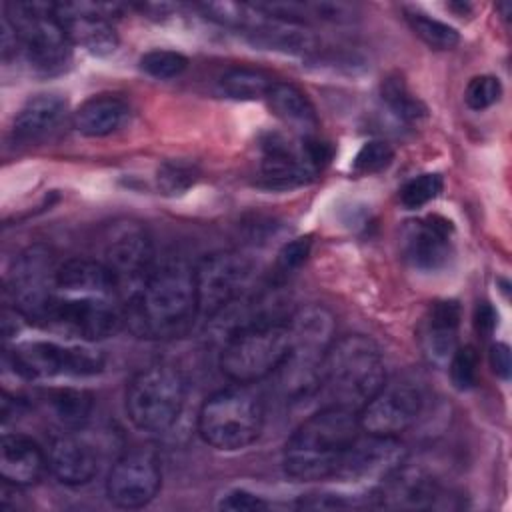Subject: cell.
Returning <instances> with one entry per match:
<instances>
[{
    "label": "cell",
    "mask_w": 512,
    "mask_h": 512,
    "mask_svg": "<svg viewBox=\"0 0 512 512\" xmlns=\"http://www.w3.org/2000/svg\"><path fill=\"white\" fill-rule=\"evenodd\" d=\"M124 316L140 338L168 340L186 334L198 316L194 268L180 260L156 264L124 302Z\"/></svg>",
    "instance_id": "6da1fadb"
},
{
    "label": "cell",
    "mask_w": 512,
    "mask_h": 512,
    "mask_svg": "<svg viewBox=\"0 0 512 512\" xmlns=\"http://www.w3.org/2000/svg\"><path fill=\"white\" fill-rule=\"evenodd\" d=\"M358 414L340 406H322L286 440L282 468L294 482L334 478L346 450L360 434Z\"/></svg>",
    "instance_id": "7a4b0ae2"
},
{
    "label": "cell",
    "mask_w": 512,
    "mask_h": 512,
    "mask_svg": "<svg viewBox=\"0 0 512 512\" xmlns=\"http://www.w3.org/2000/svg\"><path fill=\"white\" fill-rule=\"evenodd\" d=\"M386 382V366L378 344L362 334H350L334 340L320 364L318 396L322 406H340L358 414V410Z\"/></svg>",
    "instance_id": "3957f363"
},
{
    "label": "cell",
    "mask_w": 512,
    "mask_h": 512,
    "mask_svg": "<svg viewBox=\"0 0 512 512\" xmlns=\"http://www.w3.org/2000/svg\"><path fill=\"white\" fill-rule=\"evenodd\" d=\"M290 348L276 370L280 390L288 402H300L318 392L320 364L334 342V322L328 310L308 306L288 316Z\"/></svg>",
    "instance_id": "277c9868"
},
{
    "label": "cell",
    "mask_w": 512,
    "mask_h": 512,
    "mask_svg": "<svg viewBox=\"0 0 512 512\" xmlns=\"http://www.w3.org/2000/svg\"><path fill=\"white\" fill-rule=\"evenodd\" d=\"M288 348V318L246 322L228 330L220 350V370L234 384H254L276 374Z\"/></svg>",
    "instance_id": "5b68a950"
},
{
    "label": "cell",
    "mask_w": 512,
    "mask_h": 512,
    "mask_svg": "<svg viewBox=\"0 0 512 512\" xmlns=\"http://www.w3.org/2000/svg\"><path fill=\"white\" fill-rule=\"evenodd\" d=\"M264 426V404L250 384H234L210 394L198 410L200 438L220 452L254 444Z\"/></svg>",
    "instance_id": "8992f818"
},
{
    "label": "cell",
    "mask_w": 512,
    "mask_h": 512,
    "mask_svg": "<svg viewBox=\"0 0 512 512\" xmlns=\"http://www.w3.org/2000/svg\"><path fill=\"white\" fill-rule=\"evenodd\" d=\"M186 402V378L172 364H150L136 372L126 386V414L142 432H166Z\"/></svg>",
    "instance_id": "52a82bcc"
},
{
    "label": "cell",
    "mask_w": 512,
    "mask_h": 512,
    "mask_svg": "<svg viewBox=\"0 0 512 512\" xmlns=\"http://www.w3.org/2000/svg\"><path fill=\"white\" fill-rule=\"evenodd\" d=\"M4 16L14 26L20 48L36 72L56 76L68 70L72 40L56 16L54 4L10 2L4 6Z\"/></svg>",
    "instance_id": "ba28073f"
},
{
    "label": "cell",
    "mask_w": 512,
    "mask_h": 512,
    "mask_svg": "<svg viewBox=\"0 0 512 512\" xmlns=\"http://www.w3.org/2000/svg\"><path fill=\"white\" fill-rule=\"evenodd\" d=\"M58 264L44 244L22 250L8 276V294L16 312L32 324L44 326L50 308L58 296Z\"/></svg>",
    "instance_id": "9c48e42d"
},
{
    "label": "cell",
    "mask_w": 512,
    "mask_h": 512,
    "mask_svg": "<svg viewBox=\"0 0 512 512\" xmlns=\"http://www.w3.org/2000/svg\"><path fill=\"white\" fill-rule=\"evenodd\" d=\"M124 324V304H118L114 296L58 294L44 328L68 338L96 342L114 336Z\"/></svg>",
    "instance_id": "30bf717a"
},
{
    "label": "cell",
    "mask_w": 512,
    "mask_h": 512,
    "mask_svg": "<svg viewBox=\"0 0 512 512\" xmlns=\"http://www.w3.org/2000/svg\"><path fill=\"white\" fill-rule=\"evenodd\" d=\"M252 274V262L236 250H218L194 266L198 316L216 318L236 300Z\"/></svg>",
    "instance_id": "8fae6325"
},
{
    "label": "cell",
    "mask_w": 512,
    "mask_h": 512,
    "mask_svg": "<svg viewBox=\"0 0 512 512\" xmlns=\"http://www.w3.org/2000/svg\"><path fill=\"white\" fill-rule=\"evenodd\" d=\"M14 372L26 380L56 376H92L102 372L104 358L86 346H62L50 340L22 342L6 354Z\"/></svg>",
    "instance_id": "7c38bea8"
},
{
    "label": "cell",
    "mask_w": 512,
    "mask_h": 512,
    "mask_svg": "<svg viewBox=\"0 0 512 512\" xmlns=\"http://www.w3.org/2000/svg\"><path fill=\"white\" fill-rule=\"evenodd\" d=\"M102 262L116 278L120 298L126 302L156 266L150 236L136 222L114 226L106 240Z\"/></svg>",
    "instance_id": "4fadbf2b"
},
{
    "label": "cell",
    "mask_w": 512,
    "mask_h": 512,
    "mask_svg": "<svg viewBox=\"0 0 512 512\" xmlns=\"http://www.w3.org/2000/svg\"><path fill=\"white\" fill-rule=\"evenodd\" d=\"M408 460L406 446L398 436H380L364 432L346 450L334 478L362 484V482H386Z\"/></svg>",
    "instance_id": "5bb4252c"
},
{
    "label": "cell",
    "mask_w": 512,
    "mask_h": 512,
    "mask_svg": "<svg viewBox=\"0 0 512 512\" xmlns=\"http://www.w3.org/2000/svg\"><path fill=\"white\" fill-rule=\"evenodd\" d=\"M422 410V394L408 380H386L376 394L358 410L362 432L380 436H400Z\"/></svg>",
    "instance_id": "9a60e30c"
},
{
    "label": "cell",
    "mask_w": 512,
    "mask_h": 512,
    "mask_svg": "<svg viewBox=\"0 0 512 512\" xmlns=\"http://www.w3.org/2000/svg\"><path fill=\"white\" fill-rule=\"evenodd\" d=\"M162 484V470L154 450H126L110 468L106 480L108 500L118 508H142L150 504Z\"/></svg>",
    "instance_id": "2e32d148"
},
{
    "label": "cell",
    "mask_w": 512,
    "mask_h": 512,
    "mask_svg": "<svg viewBox=\"0 0 512 512\" xmlns=\"http://www.w3.org/2000/svg\"><path fill=\"white\" fill-rule=\"evenodd\" d=\"M56 16L72 44H80L94 56H110L118 48V32L112 20L122 12L120 4L58 2Z\"/></svg>",
    "instance_id": "e0dca14e"
},
{
    "label": "cell",
    "mask_w": 512,
    "mask_h": 512,
    "mask_svg": "<svg viewBox=\"0 0 512 512\" xmlns=\"http://www.w3.org/2000/svg\"><path fill=\"white\" fill-rule=\"evenodd\" d=\"M454 226L448 218L430 214L404 224L400 248L406 262L422 272H436L452 258Z\"/></svg>",
    "instance_id": "ac0fdd59"
},
{
    "label": "cell",
    "mask_w": 512,
    "mask_h": 512,
    "mask_svg": "<svg viewBox=\"0 0 512 512\" xmlns=\"http://www.w3.org/2000/svg\"><path fill=\"white\" fill-rule=\"evenodd\" d=\"M318 174L306 162L300 142H290L278 132L260 140V178L264 186L286 190L314 180Z\"/></svg>",
    "instance_id": "d6986e66"
},
{
    "label": "cell",
    "mask_w": 512,
    "mask_h": 512,
    "mask_svg": "<svg viewBox=\"0 0 512 512\" xmlns=\"http://www.w3.org/2000/svg\"><path fill=\"white\" fill-rule=\"evenodd\" d=\"M244 34L256 48H262V50H272V52H282L292 56H310L318 50V38L306 22L270 16L260 8H258L256 20L250 24V28Z\"/></svg>",
    "instance_id": "ffe728a7"
},
{
    "label": "cell",
    "mask_w": 512,
    "mask_h": 512,
    "mask_svg": "<svg viewBox=\"0 0 512 512\" xmlns=\"http://www.w3.org/2000/svg\"><path fill=\"white\" fill-rule=\"evenodd\" d=\"M460 306L456 300H436L426 310L418 342L424 358L434 366H446L458 346Z\"/></svg>",
    "instance_id": "44dd1931"
},
{
    "label": "cell",
    "mask_w": 512,
    "mask_h": 512,
    "mask_svg": "<svg viewBox=\"0 0 512 512\" xmlns=\"http://www.w3.org/2000/svg\"><path fill=\"white\" fill-rule=\"evenodd\" d=\"M96 448L76 434L58 436L48 450V468L60 484L82 486L98 474Z\"/></svg>",
    "instance_id": "7402d4cb"
},
{
    "label": "cell",
    "mask_w": 512,
    "mask_h": 512,
    "mask_svg": "<svg viewBox=\"0 0 512 512\" xmlns=\"http://www.w3.org/2000/svg\"><path fill=\"white\" fill-rule=\"evenodd\" d=\"M48 468V456L24 434H4L0 442V478L18 488L36 484Z\"/></svg>",
    "instance_id": "603a6c76"
},
{
    "label": "cell",
    "mask_w": 512,
    "mask_h": 512,
    "mask_svg": "<svg viewBox=\"0 0 512 512\" xmlns=\"http://www.w3.org/2000/svg\"><path fill=\"white\" fill-rule=\"evenodd\" d=\"M58 294H92L120 298L116 278L102 260L68 258L58 264Z\"/></svg>",
    "instance_id": "cb8c5ba5"
},
{
    "label": "cell",
    "mask_w": 512,
    "mask_h": 512,
    "mask_svg": "<svg viewBox=\"0 0 512 512\" xmlns=\"http://www.w3.org/2000/svg\"><path fill=\"white\" fill-rule=\"evenodd\" d=\"M66 98L54 92H42L26 100V104L18 110L12 134L18 142L38 140L48 134L64 116Z\"/></svg>",
    "instance_id": "d4e9b609"
},
{
    "label": "cell",
    "mask_w": 512,
    "mask_h": 512,
    "mask_svg": "<svg viewBox=\"0 0 512 512\" xmlns=\"http://www.w3.org/2000/svg\"><path fill=\"white\" fill-rule=\"evenodd\" d=\"M128 104L116 94H98L80 104L74 112V128L88 138L114 134L128 118Z\"/></svg>",
    "instance_id": "484cf974"
},
{
    "label": "cell",
    "mask_w": 512,
    "mask_h": 512,
    "mask_svg": "<svg viewBox=\"0 0 512 512\" xmlns=\"http://www.w3.org/2000/svg\"><path fill=\"white\" fill-rule=\"evenodd\" d=\"M272 112L300 136L316 134L318 116L310 98L290 82H274L266 96Z\"/></svg>",
    "instance_id": "4316f807"
},
{
    "label": "cell",
    "mask_w": 512,
    "mask_h": 512,
    "mask_svg": "<svg viewBox=\"0 0 512 512\" xmlns=\"http://www.w3.org/2000/svg\"><path fill=\"white\" fill-rule=\"evenodd\" d=\"M274 82L276 80H272V76L264 70L248 68V66H236V68L226 70L220 76L218 86H220L224 96H228L232 100L250 102V100L266 98Z\"/></svg>",
    "instance_id": "83f0119b"
},
{
    "label": "cell",
    "mask_w": 512,
    "mask_h": 512,
    "mask_svg": "<svg viewBox=\"0 0 512 512\" xmlns=\"http://www.w3.org/2000/svg\"><path fill=\"white\" fill-rule=\"evenodd\" d=\"M52 416L66 428H80L94 408V398L82 388H56L46 396Z\"/></svg>",
    "instance_id": "f1b7e54d"
},
{
    "label": "cell",
    "mask_w": 512,
    "mask_h": 512,
    "mask_svg": "<svg viewBox=\"0 0 512 512\" xmlns=\"http://www.w3.org/2000/svg\"><path fill=\"white\" fill-rule=\"evenodd\" d=\"M380 96L384 104L404 122H418L426 116V106L416 98L400 74H388L380 84Z\"/></svg>",
    "instance_id": "f546056e"
},
{
    "label": "cell",
    "mask_w": 512,
    "mask_h": 512,
    "mask_svg": "<svg viewBox=\"0 0 512 512\" xmlns=\"http://www.w3.org/2000/svg\"><path fill=\"white\" fill-rule=\"evenodd\" d=\"M406 20L412 28V32L430 48L434 50H452L460 42V34L456 28L448 26L446 22H440L428 14H422L418 10H404Z\"/></svg>",
    "instance_id": "4dcf8cb0"
},
{
    "label": "cell",
    "mask_w": 512,
    "mask_h": 512,
    "mask_svg": "<svg viewBox=\"0 0 512 512\" xmlns=\"http://www.w3.org/2000/svg\"><path fill=\"white\" fill-rule=\"evenodd\" d=\"M200 178V168L190 160H164L156 170V188L164 196H182Z\"/></svg>",
    "instance_id": "1f68e13d"
},
{
    "label": "cell",
    "mask_w": 512,
    "mask_h": 512,
    "mask_svg": "<svg viewBox=\"0 0 512 512\" xmlns=\"http://www.w3.org/2000/svg\"><path fill=\"white\" fill-rule=\"evenodd\" d=\"M188 68V58L176 50H148L140 56V70L156 80H170Z\"/></svg>",
    "instance_id": "d6a6232c"
},
{
    "label": "cell",
    "mask_w": 512,
    "mask_h": 512,
    "mask_svg": "<svg viewBox=\"0 0 512 512\" xmlns=\"http://www.w3.org/2000/svg\"><path fill=\"white\" fill-rule=\"evenodd\" d=\"M442 176L436 172H424L420 176H414L400 188V202L408 210H416L432 202L442 192Z\"/></svg>",
    "instance_id": "836d02e7"
},
{
    "label": "cell",
    "mask_w": 512,
    "mask_h": 512,
    "mask_svg": "<svg viewBox=\"0 0 512 512\" xmlns=\"http://www.w3.org/2000/svg\"><path fill=\"white\" fill-rule=\"evenodd\" d=\"M450 380L456 390L466 392L472 390L478 382V352L474 346H456L454 354L448 360Z\"/></svg>",
    "instance_id": "e575fe53"
},
{
    "label": "cell",
    "mask_w": 512,
    "mask_h": 512,
    "mask_svg": "<svg viewBox=\"0 0 512 512\" xmlns=\"http://www.w3.org/2000/svg\"><path fill=\"white\" fill-rule=\"evenodd\" d=\"M394 160V150L384 140H368L354 156L352 170L356 174H376L388 168Z\"/></svg>",
    "instance_id": "d590c367"
},
{
    "label": "cell",
    "mask_w": 512,
    "mask_h": 512,
    "mask_svg": "<svg viewBox=\"0 0 512 512\" xmlns=\"http://www.w3.org/2000/svg\"><path fill=\"white\" fill-rule=\"evenodd\" d=\"M502 96V84L496 76L492 74H480V76H474L466 90H464V102L470 110H486L490 108L492 104H496Z\"/></svg>",
    "instance_id": "8d00e7d4"
},
{
    "label": "cell",
    "mask_w": 512,
    "mask_h": 512,
    "mask_svg": "<svg viewBox=\"0 0 512 512\" xmlns=\"http://www.w3.org/2000/svg\"><path fill=\"white\" fill-rule=\"evenodd\" d=\"M310 248H312L310 236L294 238L288 244H284L282 250L278 252V258H276V272L280 276H288V274L296 272L308 260Z\"/></svg>",
    "instance_id": "74e56055"
},
{
    "label": "cell",
    "mask_w": 512,
    "mask_h": 512,
    "mask_svg": "<svg viewBox=\"0 0 512 512\" xmlns=\"http://www.w3.org/2000/svg\"><path fill=\"white\" fill-rule=\"evenodd\" d=\"M362 496H344V494H308L298 502L300 508H312V510H334V508H362L370 506L366 500H360Z\"/></svg>",
    "instance_id": "f35d334b"
},
{
    "label": "cell",
    "mask_w": 512,
    "mask_h": 512,
    "mask_svg": "<svg viewBox=\"0 0 512 512\" xmlns=\"http://www.w3.org/2000/svg\"><path fill=\"white\" fill-rule=\"evenodd\" d=\"M218 508L232 510V512H252V510H264L268 508V504L260 496L248 490H230L220 498Z\"/></svg>",
    "instance_id": "ab89813d"
},
{
    "label": "cell",
    "mask_w": 512,
    "mask_h": 512,
    "mask_svg": "<svg viewBox=\"0 0 512 512\" xmlns=\"http://www.w3.org/2000/svg\"><path fill=\"white\" fill-rule=\"evenodd\" d=\"M490 366L494 370L496 376L500 378H508L510 376V368H512V360H510V348L504 342H496L490 346Z\"/></svg>",
    "instance_id": "60d3db41"
},
{
    "label": "cell",
    "mask_w": 512,
    "mask_h": 512,
    "mask_svg": "<svg viewBox=\"0 0 512 512\" xmlns=\"http://www.w3.org/2000/svg\"><path fill=\"white\" fill-rule=\"evenodd\" d=\"M496 322H498V314L494 312V308L488 304V302H482L476 306V312H474V324H476V330L480 336H490L492 330L496 328Z\"/></svg>",
    "instance_id": "b9f144b4"
}]
</instances>
